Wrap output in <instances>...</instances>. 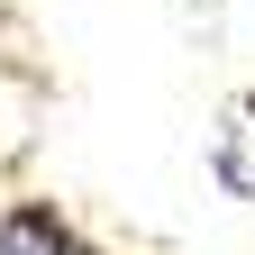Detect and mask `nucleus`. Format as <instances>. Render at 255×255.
I'll return each mask as SVG.
<instances>
[{
	"label": "nucleus",
	"mask_w": 255,
	"mask_h": 255,
	"mask_svg": "<svg viewBox=\"0 0 255 255\" xmlns=\"http://www.w3.org/2000/svg\"><path fill=\"white\" fill-rule=\"evenodd\" d=\"M0 255H110V246L91 237L73 210H55L46 191H18V201L0 210Z\"/></svg>",
	"instance_id": "obj_1"
}]
</instances>
